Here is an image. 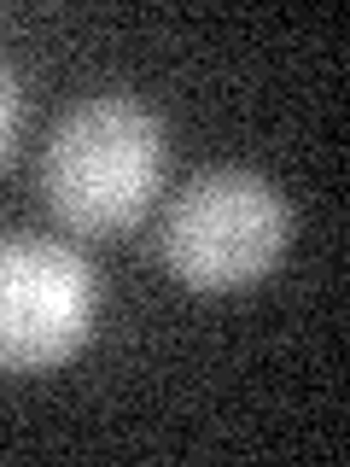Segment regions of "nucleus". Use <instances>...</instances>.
I'll return each mask as SVG.
<instances>
[{
    "instance_id": "nucleus-1",
    "label": "nucleus",
    "mask_w": 350,
    "mask_h": 467,
    "mask_svg": "<svg viewBox=\"0 0 350 467\" xmlns=\"http://www.w3.org/2000/svg\"><path fill=\"white\" fill-rule=\"evenodd\" d=\"M164 129L135 99H82L53 123L41 152V199L77 234H123L158 193Z\"/></svg>"
},
{
    "instance_id": "nucleus-2",
    "label": "nucleus",
    "mask_w": 350,
    "mask_h": 467,
    "mask_svg": "<svg viewBox=\"0 0 350 467\" xmlns=\"http://www.w3.org/2000/svg\"><path fill=\"white\" fill-rule=\"evenodd\" d=\"M292 240V211L281 187L252 170H199L170 199L158 252L164 269L193 292H240L257 286L281 263Z\"/></svg>"
},
{
    "instance_id": "nucleus-3",
    "label": "nucleus",
    "mask_w": 350,
    "mask_h": 467,
    "mask_svg": "<svg viewBox=\"0 0 350 467\" xmlns=\"http://www.w3.org/2000/svg\"><path fill=\"white\" fill-rule=\"evenodd\" d=\"M99 310L94 269L53 240H0V374H36L88 339Z\"/></svg>"
},
{
    "instance_id": "nucleus-4",
    "label": "nucleus",
    "mask_w": 350,
    "mask_h": 467,
    "mask_svg": "<svg viewBox=\"0 0 350 467\" xmlns=\"http://www.w3.org/2000/svg\"><path fill=\"white\" fill-rule=\"evenodd\" d=\"M12 129H18V88H12L6 65H0V158L12 152Z\"/></svg>"
}]
</instances>
